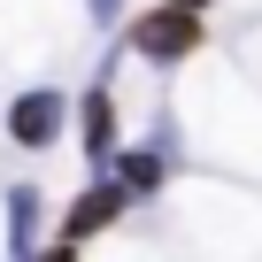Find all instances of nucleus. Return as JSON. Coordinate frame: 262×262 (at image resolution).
Instances as JSON below:
<instances>
[{"instance_id":"obj_1","label":"nucleus","mask_w":262,"mask_h":262,"mask_svg":"<svg viewBox=\"0 0 262 262\" xmlns=\"http://www.w3.org/2000/svg\"><path fill=\"white\" fill-rule=\"evenodd\" d=\"M123 47L139 54V62H193V47H201V16L193 8H147V16H131V31H123Z\"/></svg>"},{"instance_id":"obj_2","label":"nucleus","mask_w":262,"mask_h":262,"mask_svg":"<svg viewBox=\"0 0 262 262\" xmlns=\"http://www.w3.org/2000/svg\"><path fill=\"white\" fill-rule=\"evenodd\" d=\"M62 123H70V100H62L54 85H31V93H16V100H8V139H16V147H31V155L62 139Z\"/></svg>"},{"instance_id":"obj_3","label":"nucleus","mask_w":262,"mask_h":262,"mask_svg":"<svg viewBox=\"0 0 262 262\" xmlns=\"http://www.w3.org/2000/svg\"><path fill=\"white\" fill-rule=\"evenodd\" d=\"M123 208H131L123 178H100V185H85V193L62 208V247H85V239H100V231H108Z\"/></svg>"},{"instance_id":"obj_4","label":"nucleus","mask_w":262,"mask_h":262,"mask_svg":"<svg viewBox=\"0 0 262 262\" xmlns=\"http://www.w3.org/2000/svg\"><path fill=\"white\" fill-rule=\"evenodd\" d=\"M77 123H85V155L93 162H116V100H108V85H93L77 100Z\"/></svg>"},{"instance_id":"obj_5","label":"nucleus","mask_w":262,"mask_h":262,"mask_svg":"<svg viewBox=\"0 0 262 262\" xmlns=\"http://www.w3.org/2000/svg\"><path fill=\"white\" fill-rule=\"evenodd\" d=\"M31 239H39V185H8V254L31 262Z\"/></svg>"},{"instance_id":"obj_6","label":"nucleus","mask_w":262,"mask_h":262,"mask_svg":"<svg viewBox=\"0 0 262 262\" xmlns=\"http://www.w3.org/2000/svg\"><path fill=\"white\" fill-rule=\"evenodd\" d=\"M162 170H170V162H162L155 147H139V155H116V178H123V193H155V185H162Z\"/></svg>"},{"instance_id":"obj_7","label":"nucleus","mask_w":262,"mask_h":262,"mask_svg":"<svg viewBox=\"0 0 262 262\" xmlns=\"http://www.w3.org/2000/svg\"><path fill=\"white\" fill-rule=\"evenodd\" d=\"M85 8H93L100 24H116V8H123V0H85Z\"/></svg>"},{"instance_id":"obj_8","label":"nucleus","mask_w":262,"mask_h":262,"mask_svg":"<svg viewBox=\"0 0 262 262\" xmlns=\"http://www.w3.org/2000/svg\"><path fill=\"white\" fill-rule=\"evenodd\" d=\"M39 262H77V247H54V254H39Z\"/></svg>"},{"instance_id":"obj_9","label":"nucleus","mask_w":262,"mask_h":262,"mask_svg":"<svg viewBox=\"0 0 262 262\" xmlns=\"http://www.w3.org/2000/svg\"><path fill=\"white\" fill-rule=\"evenodd\" d=\"M170 8H193V16H201V8H208V0H170Z\"/></svg>"}]
</instances>
